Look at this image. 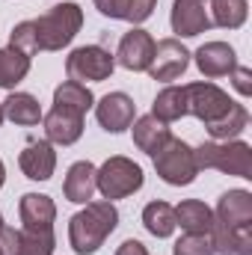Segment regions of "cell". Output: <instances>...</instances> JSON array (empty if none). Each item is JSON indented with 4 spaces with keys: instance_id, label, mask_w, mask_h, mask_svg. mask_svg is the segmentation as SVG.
Instances as JSON below:
<instances>
[{
    "instance_id": "6da1fadb",
    "label": "cell",
    "mask_w": 252,
    "mask_h": 255,
    "mask_svg": "<svg viewBox=\"0 0 252 255\" xmlns=\"http://www.w3.org/2000/svg\"><path fill=\"white\" fill-rule=\"evenodd\" d=\"M116 226H119V211L110 199L86 202V208L68 220V244L77 255H92L104 247V241L116 232Z\"/></svg>"
},
{
    "instance_id": "7a4b0ae2",
    "label": "cell",
    "mask_w": 252,
    "mask_h": 255,
    "mask_svg": "<svg viewBox=\"0 0 252 255\" xmlns=\"http://www.w3.org/2000/svg\"><path fill=\"white\" fill-rule=\"evenodd\" d=\"M39 51H63L83 27V9L77 3H57L33 21Z\"/></svg>"
},
{
    "instance_id": "3957f363",
    "label": "cell",
    "mask_w": 252,
    "mask_h": 255,
    "mask_svg": "<svg viewBox=\"0 0 252 255\" xmlns=\"http://www.w3.org/2000/svg\"><path fill=\"white\" fill-rule=\"evenodd\" d=\"M196 166L202 169H217L235 178H252V145L244 139H223V142H202L193 148Z\"/></svg>"
},
{
    "instance_id": "277c9868",
    "label": "cell",
    "mask_w": 252,
    "mask_h": 255,
    "mask_svg": "<svg viewBox=\"0 0 252 255\" xmlns=\"http://www.w3.org/2000/svg\"><path fill=\"white\" fill-rule=\"evenodd\" d=\"M154 169L160 175V181H166L169 187H187L196 181L199 175V166H196V154H193V145H187L184 139L178 136H169L154 154Z\"/></svg>"
},
{
    "instance_id": "5b68a950",
    "label": "cell",
    "mask_w": 252,
    "mask_h": 255,
    "mask_svg": "<svg viewBox=\"0 0 252 255\" xmlns=\"http://www.w3.org/2000/svg\"><path fill=\"white\" fill-rule=\"evenodd\" d=\"M145 175H142V166L133 163L125 154H113L107 157L98 169H95V190L101 193L104 199H125L130 193H136L142 187Z\"/></svg>"
},
{
    "instance_id": "8992f818",
    "label": "cell",
    "mask_w": 252,
    "mask_h": 255,
    "mask_svg": "<svg viewBox=\"0 0 252 255\" xmlns=\"http://www.w3.org/2000/svg\"><path fill=\"white\" fill-rule=\"evenodd\" d=\"M116 71V57L101 48V45H83V48H74L65 60V74L68 80H77V83H101L107 80L110 74Z\"/></svg>"
},
{
    "instance_id": "52a82bcc",
    "label": "cell",
    "mask_w": 252,
    "mask_h": 255,
    "mask_svg": "<svg viewBox=\"0 0 252 255\" xmlns=\"http://www.w3.org/2000/svg\"><path fill=\"white\" fill-rule=\"evenodd\" d=\"M184 95H187V113L196 116L199 122L211 125L217 119H223L229 110H232V98L226 89H220L217 83L211 80H199V83H187L184 86Z\"/></svg>"
},
{
    "instance_id": "ba28073f",
    "label": "cell",
    "mask_w": 252,
    "mask_h": 255,
    "mask_svg": "<svg viewBox=\"0 0 252 255\" xmlns=\"http://www.w3.org/2000/svg\"><path fill=\"white\" fill-rule=\"evenodd\" d=\"M190 65V51L181 45V39H160L154 42V57L148 65V74L151 80H160V83H169V80H178Z\"/></svg>"
},
{
    "instance_id": "9c48e42d",
    "label": "cell",
    "mask_w": 252,
    "mask_h": 255,
    "mask_svg": "<svg viewBox=\"0 0 252 255\" xmlns=\"http://www.w3.org/2000/svg\"><path fill=\"white\" fill-rule=\"evenodd\" d=\"M151 57H154V39L142 27H130L125 36L119 39L116 65H122L127 71H148Z\"/></svg>"
},
{
    "instance_id": "30bf717a",
    "label": "cell",
    "mask_w": 252,
    "mask_h": 255,
    "mask_svg": "<svg viewBox=\"0 0 252 255\" xmlns=\"http://www.w3.org/2000/svg\"><path fill=\"white\" fill-rule=\"evenodd\" d=\"M95 119L107 133H122L136 119V104L125 92H110L95 104Z\"/></svg>"
},
{
    "instance_id": "8fae6325",
    "label": "cell",
    "mask_w": 252,
    "mask_h": 255,
    "mask_svg": "<svg viewBox=\"0 0 252 255\" xmlns=\"http://www.w3.org/2000/svg\"><path fill=\"white\" fill-rule=\"evenodd\" d=\"M169 27L178 39H193L211 27V15L202 0H172Z\"/></svg>"
},
{
    "instance_id": "7c38bea8",
    "label": "cell",
    "mask_w": 252,
    "mask_h": 255,
    "mask_svg": "<svg viewBox=\"0 0 252 255\" xmlns=\"http://www.w3.org/2000/svg\"><path fill=\"white\" fill-rule=\"evenodd\" d=\"M18 166L30 181H48L57 169V151L48 139H30L18 154Z\"/></svg>"
},
{
    "instance_id": "4fadbf2b",
    "label": "cell",
    "mask_w": 252,
    "mask_h": 255,
    "mask_svg": "<svg viewBox=\"0 0 252 255\" xmlns=\"http://www.w3.org/2000/svg\"><path fill=\"white\" fill-rule=\"evenodd\" d=\"M196 60V68L214 80V77H223V74H232V68L238 65V54L229 42H205L196 54H190Z\"/></svg>"
},
{
    "instance_id": "5bb4252c",
    "label": "cell",
    "mask_w": 252,
    "mask_h": 255,
    "mask_svg": "<svg viewBox=\"0 0 252 255\" xmlns=\"http://www.w3.org/2000/svg\"><path fill=\"white\" fill-rule=\"evenodd\" d=\"M18 214L24 229L33 232H54V220H57V205L51 196L45 193H24L18 202Z\"/></svg>"
},
{
    "instance_id": "9a60e30c",
    "label": "cell",
    "mask_w": 252,
    "mask_h": 255,
    "mask_svg": "<svg viewBox=\"0 0 252 255\" xmlns=\"http://www.w3.org/2000/svg\"><path fill=\"white\" fill-rule=\"evenodd\" d=\"M42 122H45V136L51 145H74L83 136V116L77 113L54 107L51 113L42 116Z\"/></svg>"
},
{
    "instance_id": "2e32d148",
    "label": "cell",
    "mask_w": 252,
    "mask_h": 255,
    "mask_svg": "<svg viewBox=\"0 0 252 255\" xmlns=\"http://www.w3.org/2000/svg\"><path fill=\"white\" fill-rule=\"evenodd\" d=\"M214 220L229 226V229H238V226H252V193L250 190H229L220 196L217 202V211H214Z\"/></svg>"
},
{
    "instance_id": "e0dca14e",
    "label": "cell",
    "mask_w": 252,
    "mask_h": 255,
    "mask_svg": "<svg viewBox=\"0 0 252 255\" xmlns=\"http://www.w3.org/2000/svg\"><path fill=\"white\" fill-rule=\"evenodd\" d=\"M63 193L68 202L74 205H86L92 202V193H95V166L89 160H77L68 166L63 181Z\"/></svg>"
},
{
    "instance_id": "ac0fdd59",
    "label": "cell",
    "mask_w": 252,
    "mask_h": 255,
    "mask_svg": "<svg viewBox=\"0 0 252 255\" xmlns=\"http://www.w3.org/2000/svg\"><path fill=\"white\" fill-rule=\"evenodd\" d=\"M175 226H181L184 235H208L214 226V211L199 199H184L175 205Z\"/></svg>"
},
{
    "instance_id": "d6986e66",
    "label": "cell",
    "mask_w": 252,
    "mask_h": 255,
    "mask_svg": "<svg viewBox=\"0 0 252 255\" xmlns=\"http://www.w3.org/2000/svg\"><path fill=\"white\" fill-rule=\"evenodd\" d=\"M54 107L68 110V113H77V116H86L92 107H95V95L86 83H77V80H63L57 89H54Z\"/></svg>"
},
{
    "instance_id": "ffe728a7",
    "label": "cell",
    "mask_w": 252,
    "mask_h": 255,
    "mask_svg": "<svg viewBox=\"0 0 252 255\" xmlns=\"http://www.w3.org/2000/svg\"><path fill=\"white\" fill-rule=\"evenodd\" d=\"M42 116H45L42 113V104L30 92H9V98L3 101V119H9L15 125H24V128L39 125Z\"/></svg>"
},
{
    "instance_id": "44dd1931",
    "label": "cell",
    "mask_w": 252,
    "mask_h": 255,
    "mask_svg": "<svg viewBox=\"0 0 252 255\" xmlns=\"http://www.w3.org/2000/svg\"><path fill=\"white\" fill-rule=\"evenodd\" d=\"M169 136H172V133H169V125L160 122V119H154L151 113L133 119V145H136L139 151H145L148 157H151Z\"/></svg>"
},
{
    "instance_id": "7402d4cb",
    "label": "cell",
    "mask_w": 252,
    "mask_h": 255,
    "mask_svg": "<svg viewBox=\"0 0 252 255\" xmlns=\"http://www.w3.org/2000/svg\"><path fill=\"white\" fill-rule=\"evenodd\" d=\"M151 116L172 125L178 119L187 116V95H184V86H163L151 104Z\"/></svg>"
},
{
    "instance_id": "603a6c76",
    "label": "cell",
    "mask_w": 252,
    "mask_h": 255,
    "mask_svg": "<svg viewBox=\"0 0 252 255\" xmlns=\"http://www.w3.org/2000/svg\"><path fill=\"white\" fill-rule=\"evenodd\" d=\"M142 226H145V232L148 235H154V238H169L178 226H175V208L169 205V202H148L145 208H142Z\"/></svg>"
},
{
    "instance_id": "cb8c5ba5",
    "label": "cell",
    "mask_w": 252,
    "mask_h": 255,
    "mask_svg": "<svg viewBox=\"0 0 252 255\" xmlns=\"http://www.w3.org/2000/svg\"><path fill=\"white\" fill-rule=\"evenodd\" d=\"M250 125V113H247V107L244 104H232V110L223 116V119H217V122H211L208 128V133H211V139L214 142H223V139H238L244 130Z\"/></svg>"
},
{
    "instance_id": "d4e9b609",
    "label": "cell",
    "mask_w": 252,
    "mask_h": 255,
    "mask_svg": "<svg viewBox=\"0 0 252 255\" xmlns=\"http://www.w3.org/2000/svg\"><path fill=\"white\" fill-rule=\"evenodd\" d=\"M30 74V57L15 48H0V89H15Z\"/></svg>"
},
{
    "instance_id": "484cf974",
    "label": "cell",
    "mask_w": 252,
    "mask_h": 255,
    "mask_svg": "<svg viewBox=\"0 0 252 255\" xmlns=\"http://www.w3.org/2000/svg\"><path fill=\"white\" fill-rule=\"evenodd\" d=\"M250 3L247 0H211V24L223 30H238L247 24Z\"/></svg>"
},
{
    "instance_id": "4316f807",
    "label": "cell",
    "mask_w": 252,
    "mask_h": 255,
    "mask_svg": "<svg viewBox=\"0 0 252 255\" xmlns=\"http://www.w3.org/2000/svg\"><path fill=\"white\" fill-rule=\"evenodd\" d=\"M54 232H33L21 229L18 232V253L15 255H54Z\"/></svg>"
},
{
    "instance_id": "83f0119b",
    "label": "cell",
    "mask_w": 252,
    "mask_h": 255,
    "mask_svg": "<svg viewBox=\"0 0 252 255\" xmlns=\"http://www.w3.org/2000/svg\"><path fill=\"white\" fill-rule=\"evenodd\" d=\"M9 48L21 51V54H27V57L39 54V42H36V27H33V21H21V24L12 27V33H9Z\"/></svg>"
},
{
    "instance_id": "f1b7e54d",
    "label": "cell",
    "mask_w": 252,
    "mask_h": 255,
    "mask_svg": "<svg viewBox=\"0 0 252 255\" xmlns=\"http://www.w3.org/2000/svg\"><path fill=\"white\" fill-rule=\"evenodd\" d=\"M172 255H214V247H211L208 235H184L175 241Z\"/></svg>"
},
{
    "instance_id": "f546056e",
    "label": "cell",
    "mask_w": 252,
    "mask_h": 255,
    "mask_svg": "<svg viewBox=\"0 0 252 255\" xmlns=\"http://www.w3.org/2000/svg\"><path fill=\"white\" fill-rule=\"evenodd\" d=\"M154 6H157V0H127V18L125 21H130V24H142L145 18H151Z\"/></svg>"
},
{
    "instance_id": "4dcf8cb0",
    "label": "cell",
    "mask_w": 252,
    "mask_h": 255,
    "mask_svg": "<svg viewBox=\"0 0 252 255\" xmlns=\"http://www.w3.org/2000/svg\"><path fill=\"white\" fill-rule=\"evenodd\" d=\"M92 3L104 18H113V21H125L127 18V0H92Z\"/></svg>"
},
{
    "instance_id": "1f68e13d",
    "label": "cell",
    "mask_w": 252,
    "mask_h": 255,
    "mask_svg": "<svg viewBox=\"0 0 252 255\" xmlns=\"http://www.w3.org/2000/svg\"><path fill=\"white\" fill-rule=\"evenodd\" d=\"M232 83H235V89H238L244 98H250L252 95V68L235 65V68H232Z\"/></svg>"
},
{
    "instance_id": "d6a6232c",
    "label": "cell",
    "mask_w": 252,
    "mask_h": 255,
    "mask_svg": "<svg viewBox=\"0 0 252 255\" xmlns=\"http://www.w3.org/2000/svg\"><path fill=\"white\" fill-rule=\"evenodd\" d=\"M235 255H252V226L235 229Z\"/></svg>"
},
{
    "instance_id": "836d02e7",
    "label": "cell",
    "mask_w": 252,
    "mask_h": 255,
    "mask_svg": "<svg viewBox=\"0 0 252 255\" xmlns=\"http://www.w3.org/2000/svg\"><path fill=\"white\" fill-rule=\"evenodd\" d=\"M0 250H3V255L18 253V232H15V229H9V226L0 229Z\"/></svg>"
},
{
    "instance_id": "e575fe53",
    "label": "cell",
    "mask_w": 252,
    "mask_h": 255,
    "mask_svg": "<svg viewBox=\"0 0 252 255\" xmlns=\"http://www.w3.org/2000/svg\"><path fill=\"white\" fill-rule=\"evenodd\" d=\"M116 255H148V250H145V244H139V241H122V247L116 250Z\"/></svg>"
},
{
    "instance_id": "d590c367",
    "label": "cell",
    "mask_w": 252,
    "mask_h": 255,
    "mask_svg": "<svg viewBox=\"0 0 252 255\" xmlns=\"http://www.w3.org/2000/svg\"><path fill=\"white\" fill-rule=\"evenodd\" d=\"M3 181H6V166H3V160H0V187H3Z\"/></svg>"
},
{
    "instance_id": "8d00e7d4",
    "label": "cell",
    "mask_w": 252,
    "mask_h": 255,
    "mask_svg": "<svg viewBox=\"0 0 252 255\" xmlns=\"http://www.w3.org/2000/svg\"><path fill=\"white\" fill-rule=\"evenodd\" d=\"M3 226H6V223H3V214H0V229H3Z\"/></svg>"
},
{
    "instance_id": "74e56055",
    "label": "cell",
    "mask_w": 252,
    "mask_h": 255,
    "mask_svg": "<svg viewBox=\"0 0 252 255\" xmlns=\"http://www.w3.org/2000/svg\"><path fill=\"white\" fill-rule=\"evenodd\" d=\"M0 122H3V104H0Z\"/></svg>"
},
{
    "instance_id": "f35d334b",
    "label": "cell",
    "mask_w": 252,
    "mask_h": 255,
    "mask_svg": "<svg viewBox=\"0 0 252 255\" xmlns=\"http://www.w3.org/2000/svg\"><path fill=\"white\" fill-rule=\"evenodd\" d=\"M0 255H3V250H0Z\"/></svg>"
}]
</instances>
